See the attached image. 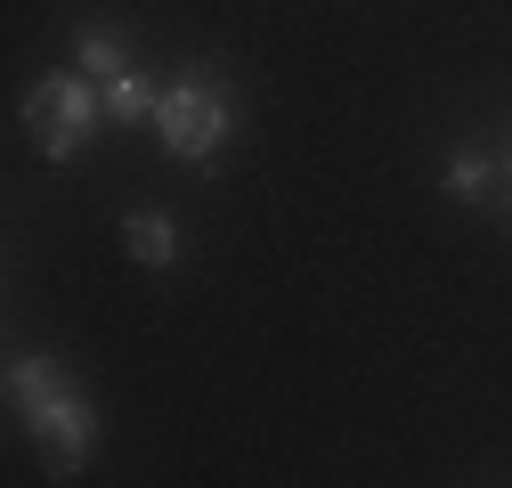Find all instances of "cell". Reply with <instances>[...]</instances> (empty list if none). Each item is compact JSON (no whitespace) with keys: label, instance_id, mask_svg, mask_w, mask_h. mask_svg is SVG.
<instances>
[{"label":"cell","instance_id":"7","mask_svg":"<svg viewBox=\"0 0 512 488\" xmlns=\"http://www.w3.org/2000/svg\"><path fill=\"white\" fill-rule=\"evenodd\" d=\"M496 155H504V188H496V212H504V228H512V139H504Z\"/></svg>","mask_w":512,"mask_h":488},{"label":"cell","instance_id":"3","mask_svg":"<svg viewBox=\"0 0 512 488\" xmlns=\"http://www.w3.org/2000/svg\"><path fill=\"white\" fill-rule=\"evenodd\" d=\"M155 131L179 163H212L236 131V90L212 74V66H179L163 82V106H155Z\"/></svg>","mask_w":512,"mask_h":488},{"label":"cell","instance_id":"5","mask_svg":"<svg viewBox=\"0 0 512 488\" xmlns=\"http://www.w3.org/2000/svg\"><path fill=\"white\" fill-rule=\"evenodd\" d=\"M439 188L456 196V204H488V196L504 188V155H496V147H456L447 171H439Z\"/></svg>","mask_w":512,"mask_h":488},{"label":"cell","instance_id":"1","mask_svg":"<svg viewBox=\"0 0 512 488\" xmlns=\"http://www.w3.org/2000/svg\"><path fill=\"white\" fill-rule=\"evenodd\" d=\"M9 399H17L25 432L49 448L57 472H82V464H90V448H98V407H90V391H82L57 358H9Z\"/></svg>","mask_w":512,"mask_h":488},{"label":"cell","instance_id":"4","mask_svg":"<svg viewBox=\"0 0 512 488\" xmlns=\"http://www.w3.org/2000/svg\"><path fill=\"white\" fill-rule=\"evenodd\" d=\"M122 244H131L139 269H179V220L155 212V204H131V212H122Z\"/></svg>","mask_w":512,"mask_h":488},{"label":"cell","instance_id":"2","mask_svg":"<svg viewBox=\"0 0 512 488\" xmlns=\"http://www.w3.org/2000/svg\"><path fill=\"white\" fill-rule=\"evenodd\" d=\"M17 114H25V131H33V147L49 163H82V147L98 139V122H106V90L82 66H49V74H33Z\"/></svg>","mask_w":512,"mask_h":488},{"label":"cell","instance_id":"6","mask_svg":"<svg viewBox=\"0 0 512 488\" xmlns=\"http://www.w3.org/2000/svg\"><path fill=\"white\" fill-rule=\"evenodd\" d=\"M98 90H106V114H114V122H155V106H163V82L139 66V57H131L122 74H106Z\"/></svg>","mask_w":512,"mask_h":488}]
</instances>
